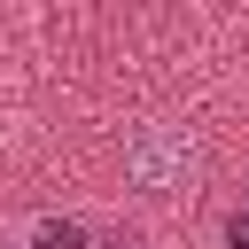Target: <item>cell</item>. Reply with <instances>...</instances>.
<instances>
[{"label":"cell","instance_id":"1","mask_svg":"<svg viewBox=\"0 0 249 249\" xmlns=\"http://www.w3.org/2000/svg\"><path fill=\"white\" fill-rule=\"evenodd\" d=\"M31 249H86V226H62V218H47V226L31 233Z\"/></svg>","mask_w":249,"mask_h":249},{"label":"cell","instance_id":"2","mask_svg":"<svg viewBox=\"0 0 249 249\" xmlns=\"http://www.w3.org/2000/svg\"><path fill=\"white\" fill-rule=\"evenodd\" d=\"M226 249H249V210H233V218H226Z\"/></svg>","mask_w":249,"mask_h":249}]
</instances>
